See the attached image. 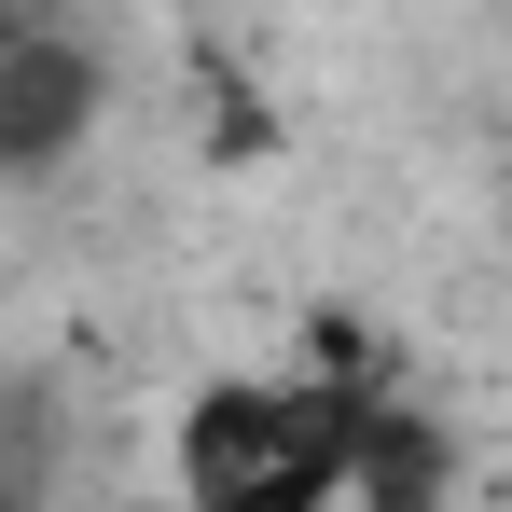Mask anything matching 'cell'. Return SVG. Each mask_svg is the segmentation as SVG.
<instances>
[{
  "instance_id": "obj_3",
  "label": "cell",
  "mask_w": 512,
  "mask_h": 512,
  "mask_svg": "<svg viewBox=\"0 0 512 512\" xmlns=\"http://www.w3.org/2000/svg\"><path fill=\"white\" fill-rule=\"evenodd\" d=\"M443 499H457V429L388 388L360 416V457H346V512H443Z\"/></svg>"
},
{
  "instance_id": "obj_6",
  "label": "cell",
  "mask_w": 512,
  "mask_h": 512,
  "mask_svg": "<svg viewBox=\"0 0 512 512\" xmlns=\"http://www.w3.org/2000/svg\"><path fill=\"white\" fill-rule=\"evenodd\" d=\"M42 14H56V0H0V56H14V42H28Z\"/></svg>"
},
{
  "instance_id": "obj_4",
  "label": "cell",
  "mask_w": 512,
  "mask_h": 512,
  "mask_svg": "<svg viewBox=\"0 0 512 512\" xmlns=\"http://www.w3.org/2000/svg\"><path fill=\"white\" fill-rule=\"evenodd\" d=\"M291 374H333V388H388V360H374V333H360L346 305H305V333H291Z\"/></svg>"
},
{
  "instance_id": "obj_2",
  "label": "cell",
  "mask_w": 512,
  "mask_h": 512,
  "mask_svg": "<svg viewBox=\"0 0 512 512\" xmlns=\"http://www.w3.org/2000/svg\"><path fill=\"white\" fill-rule=\"evenodd\" d=\"M167 471H180V499H250L277 471H305L291 374H208V388L167 416Z\"/></svg>"
},
{
  "instance_id": "obj_1",
  "label": "cell",
  "mask_w": 512,
  "mask_h": 512,
  "mask_svg": "<svg viewBox=\"0 0 512 512\" xmlns=\"http://www.w3.org/2000/svg\"><path fill=\"white\" fill-rule=\"evenodd\" d=\"M97 111H111V56H97L70 14H42L0 56V180H56L97 139Z\"/></svg>"
},
{
  "instance_id": "obj_5",
  "label": "cell",
  "mask_w": 512,
  "mask_h": 512,
  "mask_svg": "<svg viewBox=\"0 0 512 512\" xmlns=\"http://www.w3.org/2000/svg\"><path fill=\"white\" fill-rule=\"evenodd\" d=\"M0 512H42V443H0Z\"/></svg>"
}]
</instances>
